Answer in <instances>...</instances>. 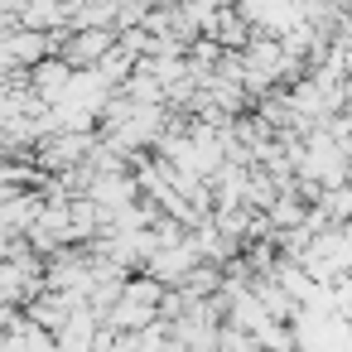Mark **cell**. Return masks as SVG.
Segmentation results:
<instances>
[{
    "label": "cell",
    "instance_id": "1",
    "mask_svg": "<svg viewBox=\"0 0 352 352\" xmlns=\"http://www.w3.org/2000/svg\"><path fill=\"white\" fill-rule=\"evenodd\" d=\"M58 34V54L82 73V68H97L111 49H116V30H97V25H87V30H54Z\"/></svg>",
    "mask_w": 352,
    "mask_h": 352
},
{
    "label": "cell",
    "instance_id": "2",
    "mask_svg": "<svg viewBox=\"0 0 352 352\" xmlns=\"http://www.w3.org/2000/svg\"><path fill=\"white\" fill-rule=\"evenodd\" d=\"M73 78H78V68H73L63 54H49L44 63H34V68H30V87H34V92H39L49 107H58V102L68 97Z\"/></svg>",
    "mask_w": 352,
    "mask_h": 352
},
{
    "label": "cell",
    "instance_id": "3",
    "mask_svg": "<svg viewBox=\"0 0 352 352\" xmlns=\"http://www.w3.org/2000/svg\"><path fill=\"white\" fill-rule=\"evenodd\" d=\"M208 39H217L227 54H241V49L256 39V20H251L241 6H222V10H217V20L208 25Z\"/></svg>",
    "mask_w": 352,
    "mask_h": 352
},
{
    "label": "cell",
    "instance_id": "4",
    "mask_svg": "<svg viewBox=\"0 0 352 352\" xmlns=\"http://www.w3.org/2000/svg\"><path fill=\"white\" fill-rule=\"evenodd\" d=\"M10 246H15V232H10L6 222H0V261H6V256H10Z\"/></svg>",
    "mask_w": 352,
    "mask_h": 352
}]
</instances>
